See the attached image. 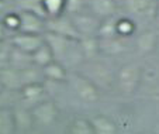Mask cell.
<instances>
[{"label":"cell","instance_id":"cell-1","mask_svg":"<svg viewBox=\"0 0 159 134\" xmlns=\"http://www.w3.org/2000/svg\"><path fill=\"white\" fill-rule=\"evenodd\" d=\"M70 86L75 95L84 103H96L99 100V88L86 75L73 74V76L70 78Z\"/></svg>","mask_w":159,"mask_h":134},{"label":"cell","instance_id":"cell-2","mask_svg":"<svg viewBox=\"0 0 159 134\" xmlns=\"http://www.w3.org/2000/svg\"><path fill=\"white\" fill-rule=\"evenodd\" d=\"M142 71L138 64L129 62L123 65L117 72V85L121 92L134 93L141 84Z\"/></svg>","mask_w":159,"mask_h":134},{"label":"cell","instance_id":"cell-3","mask_svg":"<svg viewBox=\"0 0 159 134\" xmlns=\"http://www.w3.org/2000/svg\"><path fill=\"white\" fill-rule=\"evenodd\" d=\"M44 40H45V42L49 45L52 54H54V61L61 62L62 65L65 64L66 58L69 55L70 50L73 48V45L78 42V41H73V40L65 38V37H62V36H58V34L49 33V31H45L44 33Z\"/></svg>","mask_w":159,"mask_h":134},{"label":"cell","instance_id":"cell-4","mask_svg":"<svg viewBox=\"0 0 159 134\" xmlns=\"http://www.w3.org/2000/svg\"><path fill=\"white\" fill-rule=\"evenodd\" d=\"M47 31L62 36L65 38L73 40V41L80 40V36H79L78 30L75 28V24H73L70 16L66 14L58 16V17L54 18H47Z\"/></svg>","mask_w":159,"mask_h":134},{"label":"cell","instance_id":"cell-5","mask_svg":"<svg viewBox=\"0 0 159 134\" xmlns=\"http://www.w3.org/2000/svg\"><path fill=\"white\" fill-rule=\"evenodd\" d=\"M58 113H59L58 106L51 100H42L39 103L34 104L33 109H31L33 122L39 126H44V127L54 124L58 117Z\"/></svg>","mask_w":159,"mask_h":134},{"label":"cell","instance_id":"cell-6","mask_svg":"<svg viewBox=\"0 0 159 134\" xmlns=\"http://www.w3.org/2000/svg\"><path fill=\"white\" fill-rule=\"evenodd\" d=\"M70 18H72L75 28L78 30L80 38H83V37H97L102 20H99L94 14L82 12L75 16H70Z\"/></svg>","mask_w":159,"mask_h":134},{"label":"cell","instance_id":"cell-7","mask_svg":"<svg viewBox=\"0 0 159 134\" xmlns=\"http://www.w3.org/2000/svg\"><path fill=\"white\" fill-rule=\"evenodd\" d=\"M20 28L18 33L25 34H42L47 31V18L34 12L20 10Z\"/></svg>","mask_w":159,"mask_h":134},{"label":"cell","instance_id":"cell-8","mask_svg":"<svg viewBox=\"0 0 159 134\" xmlns=\"http://www.w3.org/2000/svg\"><path fill=\"white\" fill-rule=\"evenodd\" d=\"M9 41L16 50L31 55V54L35 52V51L44 44V34L39 36V34L16 33L10 37Z\"/></svg>","mask_w":159,"mask_h":134},{"label":"cell","instance_id":"cell-9","mask_svg":"<svg viewBox=\"0 0 159 134\" xmlns=\"http://www.w3.org/2000/svg\"><path fill=\"white\" fill-rule=\"evenodd\" d=\"M87 7L92 14H94L102 21L116 17V13H117L116 0H87Z\"/></svg>","mask_w":159,"mask_h":134},{"label":"cell","instance_id":"cell-10","mask_svg":"<svg viewBox=\"0 0 159 134\" xmlns=\"http://www.w3.org/2000/svg\"><path fill=\"white\" fill-rule=\"evenodd\" d=\"M123 2L125 10L134 16H147L151 13L153 16L158 4L155 0H123Z\"/></svg>","mask_w":159,"mask_h":134},{"label":"cell","instance_id":"cell-11","mask_svg":"<svg viewBox=\"0 0 159 134\" xmlns=\"http://www.w3.org/2000/svg\"><path fill=\"white\" fill-rule=\"evenodd\" d=\"M0 82L3 85L4 90H20L23 88L20 69L11 68V66L2 69L0 71Z\"/></svg>","mask_w":159,"mask_h":134},{"label":"cell","instance_id":"cell-12","mask_svg":"<svg viewBox=\"0 0 159 134\" xmlns=\"http://www.w3.org/2000/svg\"><path fill=\"white\" fill-rule=\"evenodd\" d=\"M44 85L41 82H37V84H30L25 85L20 89V95L21 98L24 99L28 103H39L42 102V96H44Z\"/></svg>","mask_w":159,"mask_h":134},{"label":"cell","instance_id":"cell-13","mask_svg":"<svg viewBox=\"0 0 159 134\" xmlns=\"http://www.w3.org/2000/svg\"><path fill=\"white\" fill-rule=\"evenodd\" d=\"M159 38L155 31H144L137 38V48L142 54H149L158 47Z\"/></svg>","mask_w":159,"mask_h":134},{"label":"cell","instance_id":"cell-14","mask_svg":"<svg viewBox=\"0 0 159 134\" xmlns=\"http://www.w3.org/2000/svg\"><path fill=\"white\" fill-rule=\"evenodd\" d=\"M17 126H16L14 112L9 107L0 106V134H16Z\"/></svg>","mask_w":159,"mask_h":134},{"label":"cell","instance_id":"cell-15","mask_svg":"<svg viewBox=\"0 0 159 134\" xmlns=\"http://www.w3.org/2000/svg\"><path fill=\"white\" fill-rule=\"evenodd\" d=\"M90 123H92L94 134H117L116 123L106 116H102V114L94 116L90 120Z\"/></svg>","mask_w":159,"mask_h":134},{"label":"cell","instance_id":"cell-16","mask_svg":"<svg viewBox=\"0 0 159 134\" xmlns=\"http://www.w3.org/2000/svg\"><path fill=\"white\" fill-rule=\"evenodd\" d=\"M79 47L84 60H93L100 52V41L97 37H83L79 40Z\"/></svg>","mask_w":159,"mask_h":134},{"label":"cell","instance_id":"cell-17","mask_svg":"<svg viewBox=\"0 0 159 134\" xmlns=\"http://www.w3.org/2000/svg\"><path fill=\"white\" fill-rule=\"evenodd\" d=\"M31 61H33V65L38 66L39 69L47 66L48 64H51L52 61H54V54H52L49 45L45 42V40H44V44H42L35 52L31 54Z\"/></svg>","mask_w":159,"mask_h":134},{"label":"cell","instance_id":"cell-18","mask_svg":"<svg viewBox=\"0 0 159 134\" xmlns=\"http://www.w3.org/2000/svg\"><path fill=\"white\" fill-rule=\"evenodd\" d=\"M42 76L47 78L49 80H54V82H63L66 79V69L65 66L61 62L57 61H52L51 64H48L47 66L41 68Z\"/></svg>","mask_w":159,"mask_h":134},{"label":"cell","instance_id":"cell-19","mask_svg":"<svg viewBox=\"0 0 159 134\" xmlns=\"http://www.w3.org/2000/svg\"><path fill=\"white\" fill-rule=\"evenodd\" d=\"M42 13L45 18L65 14V0H42Z\"/></svg>","mask_w":159,"mask_h":134},{"label":"cell","instance_id":"cell-20","mask_svg":"<svg viewBox=\"0 0 159 134\" xmlns=\"http://www.w3.org/2000/svg\"><path fill=\"white\" fill-rule=\"evenodd\" d=\"M117 37V17H111L107 20H103L100 24L97 38L100 40H110Z\"/></svg>","mask_w":159,"mask_h":134},{"label":"cell","instance_id":"cell-21","mask_svg":"<svg viewBox=\"0 0 159 134\" xmlns=\"http://www.w3.org/2000/svg\"><path fill=\"white\" fill-rule=\"evenodd\" d=\"M137 26H135L134 20L128 17H121L117 18V37L118 38H125L135 33Z\"/></svg>","mask_w":159,"mask_h":134},{"label":"cell","instance_id":"cell-22","mask_svg":"<svg viewBox=\"0 0 159 134\" xmlns=\"http://www.w3.org/2000/svg\"><path fill=\"white\" fill-rule=\"evenodd\" d=\"M14 112V119H16V126H17V131L21 130L24 131L27 128L31 127L33 124V116H31V112H27L24 109H16Z\"/></svg>","mask_w":159,"mask_h":134},{"label":"cell","instance_id":"cell-23","mask_svg":"<svg viewBox=\"0 0 159 134\" xmlns=\"http://www.w3.org/2000/svg\"><path fill=\"white\" fill-rule=\"evenodd\" d=\"M69 134H94V131L90 120L83 119V117H78L70 124Z\"/></svg>","mask_w":159,"mask_h":134},{"label":"cell","instance_id":"cell-24","mask_svg":"<svg viewBox=\"0 0 159 134\" xmlns=\"http://www.w3.org/2000/svg\"><path fill=\"white\" fill-rule=\"evenodd\" d=\"M17 7L20 10H25V12H34L37 14L45 17L42 13V0H14Z\"/></svg>","mask_w":159,"mask_h":134},{"label":"cell","instance_id":"cell-25","mask_svg":"<svg viewBox=\"0 0 159 134\" xmlns=\"http://www.w3.org/2000/svg\"><path fill=\"white\" fill-rule=\"evenodd\" d=\"M2 23H3L4 28L7 31H10L13 34L18 33V28H20V13H16V12L7 13L3 17Z\"/></svg>","mask_w":159,"mask_h":134},{"label":"cell","instance_id":"cell-26","mask_svg":"<svg viewBox=\"0 0 159 134\" xmlns=\"http://www.w3.org/2000/svg\"><path fill=\"white\" fill-rule=\"evenodd\" d=\"M87 4V0H65V14L75 16L78 13L84 12V6Z\"/></svg>","mask_w":159,"mask_h":134},{"label":"cell","instance_id":"cell-27","mask_svg":"<svg viewBox=\"0 0 159 134\" xmlns=\"http://www.w3.org/2000/svg\"><path fill=\"white\" fill-rule=\"evenodd\" d=\"M10 54H11V44H10V41L2 40L0 41V71L9 66Z\"/></svg>","mask_w":159,"mask_h":134},{"label":"cell","instance_id":"cell-28","mask_svg":"<svg viewBox=\"0 0 159 134\" xmlns=\"http://www.w3.org/2000/svg\"><path fill=\"white\" fill-rule=\"evenodd\" d=\"M6 34H7V30L4 28L3 23L0 20V41H2V40H6Z\"/></svg>","mask_w":159,"mask_h":134},{"label":"cell","instance_id":"cell-29","mask_svg":"<svg viewBox=\"0 0 159 134\" xmlns=\"http://www.w3.org/2000/svg\"><path fill=\"white\" fill-rule=\"evenodd\" d=\"M153 20L156 21V24L159 26V3L156 4V9H155V14H153Z\"/></svg>","mask_w":159,"mask_h":134},{"label":"cell","instance_id":"cell-30","mask_svg":"<svg viewBox=\"0 0 159 134\" xmlns=\"http://www.w3.org/2000/svg\"><path fill=\"white\" fill-rule=\"evenodd\" d=\"M4 7H6V2H4V0H0V12H2Z\"/></svg>","mask_w":159,"mask_h":134},{"label":"cell","instance_id":"cell-31","mask_svg":"<svg viewBox=\"0 0 159 134\" xmlns=\"http://www.w3.org/2000/svg\"><path fill=\"white\" fill-rule=\"evenodd\" d=\"M4 92V88H3V85H2V82H0V95Z\"/></svg>","mask_w":159,"mask_h":134},{"label":"cell","instance_id":"cell-32","mask_svg":"<svg viewBox=\"0 0 159 134\" xmlns=\"http://www.w3.org/2000/svg\"><path fill=\"white\" fill-rule=\"evenodd\" d=\"M155 2H156V3H159V0H155Z\"/></svg>","mask_w":159,"mask_h":134}]
</instances>
